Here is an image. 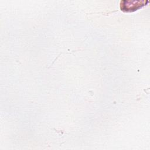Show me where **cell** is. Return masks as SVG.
<instances>
[{"label":"cell","instance_id":"obj_1","mask_svg":"<svg viewBox=\"0 0 150 150\" xmlns=\"http://www.w3.org/2000/svg\"><path fill=\"white\" fill-rule=\"evenodd\" d=\"M123 2L125 4H124L122 2H121V4L120 5V8L121 11L124 12H134L145 5L144 4H143L144 2H141V1H135V4L132 5L129 4L128 1H124Z\"/></svg>","mask_w":150,"mask_h":150}]
</instances>
